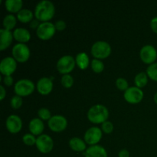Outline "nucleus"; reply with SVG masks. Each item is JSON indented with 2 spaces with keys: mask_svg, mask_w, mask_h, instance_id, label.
I'll use <instances>...</instances> for the list:
<instances>
[{
  "mask_svg": "<svg viewBox=\"0 0 157 157\" xmlns=\"http://www.w3.org/2000/svg\"><path fill=\"white\" fill-rule=\"evenodd\" d=\"M55 8L53 3L48 0H42L36 5L35 9V17L42 22L49 21L54 17Z\"/></svg>",
  "mask_w": 157,
  "mask_h": 157,
  "instance_id": "1",
  "label": "nucleus"
},
{
  "mask_svg": "<svg viewBox=\"0 0 157 157\" xmlns=\"http://www.w3.org/2000/svg\"><path fill=\"white\" fill-rule=\"evenodd\" d=\"M109 111L106 107L101 104H96L89 109L87 118L93 124H103L108 119Z\"/></svg>",
  "mask_w": 157,
  "mask_h": 157,
  "instance_id": "2",
  "label": "nucleus"
},
{
  "mask_svg": "<svg viewBox=\"0 0 157 157\" xmlns=\"http://www.w3.org/2000/svg\"><path fill=\"white\" fill-rule=\"evenodd\" d=\"M111 47L107 41H98L91 47V54L96 59H104L110 56Z\"/></svg>",
  "mask_w": 157,
  "mask_h": 157,
  "instance_id": "3",
  "label": "nucleus"
},
{
  "mask_svg": "<svg viewBox=\"0 0 157 157\" xmlns=\"http://www.w3.org/2000/svg\"><path fill=\"white\" fill-rule=\"evenodd\" d=\"M14 90L18 96H29L35 90V84L31 80L21 79L15 83Z\"/></svg>",
  "mask_w": 157,
  "mask_h": 157,
  "instance_id": "4",
  "label": "nucleus"
},
{
  "mask_svg": "<svg viewBox=\"0 0 157 157\" xmlns=\"http://www.w3.org/2000/svg\"><path fill=\"white\" fill-rule=\"evenodd\" d=\"M12 56L14 59L19 63L26 62L30 57V50L25 44L18 43L12 48Z\"/></svg>",
  "mask_w": 157,
  "mask_h": 157,
  "instance_id": "5",
  "label": "nucleus"
},
{
  "mask_svg": "<svg viewBox=\"0 0 157 157\" xmlns=\"http://www.w3.org/2000/svg\"><path fill=\"white\" fill-rule=\"evenodd\" d=\"M76 61L71 55H64L61 57L57 62V69L60 74L68 75L74 70Z\"/></svg>",
  "mask_w": 157,
  "mask_h": 157,
  "instance_id": "6",
  "label": "nucleus"
},
{
  "mask_svg": "<svg viewBox=\"0 0 157 157\" xmlns=\"http://www.w3.org/2000/svg\"><path fill=\"white\" fill-rule=\"evenodd\" d=\"M55 25L51 21H46V22H41L40 25L36 30V35L41 40H48L52 38L55 34Z\"/></svg>",
  "mask_w": 157,
  "mask_h": 157,
  "instance_id": "7",
  "label": "nucleus"
},
{
  "mask_svg": "<svg viewBox=\"0 0 157 157\" xmlns=\"http://www.w3.org/2000/svg\"><path fill=\"white\" fill-rule=\"evenodd\" d=\"M35 145L38 151L41 152V153L46 154V153H50L54 147V142L52 137H50L48 135L43 134L37 137Z\"/></svg>",
  "mask_w": 157,
  "mask_h": 157,
  "instance_id": "8",
  "label": "nucleus"
},
{
  "mask_svg": "<svg viewBox=\"0 0 157 157\" xmlns=\"http://www.w3.org/2000/svg\"><path fill=\"white\" fill-rule=\"evenodd\" d=\"M140 57L142 61L147 64H152L154 63L157 58V52L154 47L150 44L144 46L140 52Z\"/></svg>",
  "mask_w": 157,
  "mask_h": 157,
  "instance_id": "9",
  "label": "nucleus"
},
{
  "mask_svg": "<svg viewBox=\"0 0 157 157\" xmlns=\"http://www.w3.org/2000/svg\"><path fill=\"white\" fill-rule=\"evenodd\" d=\"M124 98L130 104H138L144 98V92L137 87H130L124 92Z\"/></svg>",
  "mask_w": 157,
  "mask_h": 157,
  "instance_id": "10",
  "label": "nucleus"
},
{
  "mask_svg": "<svg viewBox=\"0 0 157 157\" xmlns=\"http://www.w3.org/2000/svg\"><path fill=\"white\" fill-rule=\"evenodd\" d=\"M48 125L51 130L58 133L65 130L67 126V121L61 115H55L49 120Z\"/></svg>",
  "mask_w": 157,
  "mask_h": 157,
  "instance_id": "11",
  "label": "nucleus"
},
{
  "mask_svg": "<svg viewBox=\"0 0 157 157\" xmlns=\"http://www.w3.org/2000/svg\"><path fill=\"white\" fill-rule=\"evenodd\" d=\"M102 138V130L97 127H92L86 131L84 141L90 146L97 145Z\"/></svg>",
  "mask_w": 157,
  "mask_h": 157,
  "instance_id": "12",
  "label": "nucleus"
},
{
  "mask_svg": "<svg viewBox=\"0 0 157 157\" xmlns=\"http://www.w3.org/2000/svg\"><path fill=\"white\" fill-rule=\"evenodd\" d=\"M17 67V61L12 57H6L0 63V71L4 76H11Z\"/></svg>",
  "mask_w": 157,
  "mask_h": 157,
  "instance_id": "13",
  "label": "nucleus"
},
{
  "mask_svg": "<svg viewBox=\"0 0 157 157\" xmlns=\"http://www.w3.org/2000/svg\"><path fill=\"white\" fill-rule=\"evenodd\" d=\"M6 126L7 130L11 133H17L21 130L22 121L21 118L15 114L10 115L6 120Z\"/></svg>",
  "mask_w": 157,
  "mask_h": 157,
  "instance_id": "14",
  "label": "nucleus"
},
{
  "mask_svg": "<svg viewBox=\"0 0 157 157\" xmlns=\"http://www.w3.org/2000/svg\"><path fill=\"white\" fill-rule=\"evenodd\" d=\"M53 89V82L48 78H41L37 83V90L42 95H48Z\"/></svg>",
  "mask_w": 157,
  "mask_h": 157,
  "instance_id": "15",
  "label": "nucleus"
},
{
  "mask_svg": "<svg viewBox=\"0 0 157 157\" xmlns=\"http://www.w3.org/2000/svg\"><path fill=\"white\" fill-rule=\"evenodd\" d=\"M0 50L4 51L12 44L13 34L5 29H0Z\"/></svg>",
  "mask_w": 157,
  "mask_h": 157,
  "instance_id": "16",
  "label": "nucleus"
},
{
  "mask_svg": "<svg viewBox=\"0 0 157 157\" xmlns=\"http://www.w3.org/2000/svg\"><path fill=\"white\" fill-rule=\"evenodd\" d=\"M85 157H107V153L101 146H90L86 150Z\"/></svg>",
  "mask_w": 157,
  "mask_h": 157,
  "instance_id": "17",
  "label": "nucleus"
},
{
  "mask_svg": "<svg viewBox=\"0 0 157 157\" xmlns=\"http://www.w3.org/2000/svg\"><path fill=\"white\" fill-rule=\"evenodd\" d=\"M29 128L32 134L33 135H41L44 130V125L43 124L42 120L40 118H34L30 121L29 125Z\"/></svg>",
  "mask_w": 157,
  "mask_h": 157,
  "instance_id": "18",
  "label": "nucleus"
},
{
  "mask_svg": "<svg viewBox=\"0 0 157 157\" xmlns=\"http://www.w3.org/2000/svg\"><path fill=\"white\" fill-rule=\"evenodd\" d=\"M13 37L17 41L24 44L31 39V34L24 28H18L13 32Z\"/></svg>",
  "mask_w": 157,
  "mask_h": 157,
  "instance_id": "19",
  "label": "nucleus"
},
{
  "mask_svg": "<svg viewBox=\"0 0 157 157\" xmlns=\"http://www.w3.org/2000/svg\"><path fill=\"white\" fill-rule=\"evenodd\" d=\"M23 6V2L21 0H6L5 2L6 9L12 13H15L21 10Z\"/></svg>",
  "mask_w": 157,
  "mask_h": 157,
  "instance_id": "20",
  "label": "nucleus"
},
{
  "mask_svg": "<svg viewBox=\"0 0 157 157\" xmlns=\"http://www.w3.org/2000/svg\"><path fill=\"white\" fill-rule=\"evenodd\" d=\"M69 146L72 150L76 152H82L86 150L85 141L78 137L71 138L69 141Z\"/></svg>",
  "mask_w": 157,
  "mask_h": 157,
  "instance_id": "21",
  "label": "nucleus"
},
{
  "mask_svg": "<svg viewBox=\"0 0 157 157\" xmlns=\"http://www.w3.org/2000/svg\"><path fill=\"white\" fill-rule=\"evenodd\" d=\"M75 61H76V64L81 70H84L87 68L89 65V62H90L89 57L84 52H81V53L78 54L76 58H75Z\"/></svg>",
  "mask_w": 157,
  "mask_h": 157,
  "instance_id": "22",
  "label": "nucleus"
},
{
  "mask_svg": "<svg viewBox=\"0 0 157 157\" xmlns=\"http://www.w3.org/2000/svg\"><path fill=\"white\" fill-rule=\"evenodd\" d=\"M33 12L28 9H21L17 14V18H18V21L22 23H28L32 21L33 19Z\"/></svg>",
  "mask_w": 157,
  "mask_h": 157,
  "instance_id": "23",
  "label": "nucleus"
},
{
  "mask_svg": "<svg viewBox=\"0 0 157 157\" xmlns=\"http://www.w3.org/2000/svg\"><path fill=\"white\" fill-rule=\"evenodd\" d=\"M134 83L136 84V87H139V88H142L144 87L148 83V75L147 73L144 72H140V73L137 74L134 78Z\"/></svg>",
  "mask_w": 157,
  "mask_h": 157,
  "instance_id": "24",
  "label": "nucleus"
},
{
  "mask_svg": "<svg viewBox=\"0 0 157 157\" xmlns=\"http://www.w3.org/2000/svg\"><path fill=\"white\" fill-rule=\"evenodd\" d=\"M16 18L12 14H9L3 19V27L6 30L11 31L16 25Z\"/></svg>",
  "mask_w": 157,
  "mask_h": 157,
  "instance_id": "25",
  "label": "nucleus"
},
{
  "mask_svg": "<svg viewBox=\"0 0 157 157\" xmlns=\"http://www.w3.org/2000/svg\"><path fill=\"white\" fill-rule=\"evenodd\" d=\"M147 74L150 79L157 81V63H153L147 67Z\"/></svg>",
  "mask_w": 157,
  "mask_h": 157,
  "instance_id": "26",
  "label": "nucleus"
},
{
  "mask_svg": "<svg viewBox=\"0 0 157 157\" xmlns=\"http://www.w3.org/2000/svg\"><path fill=\"white\" fill-rule=\"evenodd\" d=\"M91 68L95 73H101V72H102L104 71V64L101 60L95 58V59L92 60Z\"/></svg>",
  "mask_w": 157,
  "mask_h": 157,
  "instance_id": "27",
  "label": "nucleus"
},
{
  "mask_svg": "<svg viewBox=\"0 0 157 157\" xmlns=\"http://www.w3.org/2000/svg\"><path fill=\"white\" fill-rule=\"evenodd\" d=\"M61 84L65 88H70L74 84V78L70 75H64L61 78Z\"/></svg>",
  "mask_w": 157,
  "mask_h": 157,
  "instance_id": "28",
  "label": "nucleus"
},
{
  "mask_svg": "<svg viewBox=\"0 0 157 157\" xmlns=\"http://www.w3.org/2000/svg\"><path fill=\"white\" fill-rule=\"evenodd\" d=\"M22 98H21V97L18 96V95L12 97L10 101L11 107L14 109H18L19 107H21V106L22 105Z\"/></svg>",
  "mask_w": 157,
  "mask_h": 157,
  "instance_id": "29",
  "label": "nucleus"
},
{
  "mask_svg": "<svg viewBox=\"0 0 157 157\" xmlns=\"http://www.w3.org/2000/svg\"><path fill=\"white\" fill-rule=\"evenodd\" d=\"M36 140L35 136L31 133H27V134L24 135L22 137L23 143L27 146H33L34 144H36Z\"/></svg>",
  "mask_w": 157,
  "mask_h": 157,
  "instance_id": "30",
  "label": "nucleus"
},
{
  "mask_svg": "<svg viewBox=\"0 0 157 157\" xmlns=\"http://www.w3.org/2000/svg\"><path fill=\"white\" fill-rule=\"evenodd\" d=\"M38 114L40 119L43 121H49L52 118L50 110L47 108H41L38 110Z\"/></svg>",
  "mask_w": 157,
  "mask_h": 157,
  "instance_id": "31",
  "label": "nucleus"
},
{
  "mask_svg": "<svg viewBox=\"0 0 157 157\" xmlns=\"http://www.w3.org/2000/svg\"><path fill=\"white\" fill-rule=\"evenodd\" d=\"M116 86L119 90H127L129 88L128 82L127 80L123 78H119L116 81Z\"/></svg>",
  "mask_w": 157,
  "mask_h": 157,
  "instance_id": "32",
  "label": "nucleus"
},
{
  "mask_svg": "<svg viewBox=\"0 0 157 157\" xmlns=\"http://www.w3.org/2000/svg\"><path fill=\"white\" fill-rule=\"evenodd\" d=\"M101 128H102V131L104 132L105 133H110L113 130V125L110 121H105L104 123H103L102 126H101Z\"/></svg>",
  "mask_w": 157,
  "mask_h": 157,
  "instance_id": "33",
  "label": "nucleus"
},
{
  "mask_svg": "<svg viewBox=\"0 0 157 157\" xmlns=\"http://www.w3.org/2000/svg\"><path fill=\"white\" fill-rule=\"evenodd\" d=\"M55 29L57 31H63L66 29V22L63 20H58L55 24Z\"/></svg>",
  "mask_w": 157,
  "mask_h": 157,
  "instance_id": "34",
  "label": "nucleus"
},
{
  "mask_svg": "<svg viewBox=\"0 0 157 157\" xmlns=\"http://www.w3.org/2000/svg\"><path fill=\"white\" fill-rule=\"evenodd\" d=\"M3 82L8 87H10L13 84V78L12 76H5L3 79Z\"/></svg>",
  "mask_w": 157,
  "mask_h": 157,
  "instance_id": "35",
  "label": "nucleus"
},
{
  "mask_svg": "<svg viewBox=\"0 0 157 157\" xmlns=\"http://www.w3.org/2000/svg\"><path fill=\"white\" fill-rule=\"evenodd\" d=\"M150 27H151L153 32L157 34V16L152 18L151 21H150Z\"/></svg>",
  "mask_w": 157,
  "mask_h": 157,
  "instance_id": "36",
  "label": "nucleus"
},
{
  "mask_svg": "<svg viewBox=\"0 0 157 157\" xmlns=\"http://www.w3.org/2000/svg\"><path fill=\"white\" fill-rule=\"evenodd\" d=\"M40 24H41V23H39V21H38V20H32L30 23V28L32 29H36L37 30V29H38V26L40 25Z\"/></svg>",
  "mask_w": 157,
  "mask_h": 157,
  "instance_id": "37",
  "label": "nucleus"
},
{
  "mask_svg": "<svg viewBox=\"0 0 157 157\" xmlns=\"http://www.w3.org/2000/svg\"><path fill=\"white\" fill-rule=\"evenodd\" d=\"M119 157H130V153L127 150H121L118 154Z\"/></svg>",
  "mask_w": 157,
  "mask_h": 157,
  "instance_id": "38",
  "label": "nucleus"
},
{
  "mask_svg": "<svg viewBox=\"0 0 157 157\" xmlns=\"http://www.w3.org/2000/svg\"><path fill=\"white\" fill-rule=\"evenodd\" d=\"M0 90H1V98H0V99H1V101H3L6 95V89L4 88V87H3L2 85H1L0 86Z\"/></svg>",
  "mask_w": 157,
  "mask_h": 157,
  "instance_id": "39",
  "label": "nucleus"
},
{
  "mask_svg": "<svg viewBox=\"0 0 157 157\" xmlns=\"http://www.w3.org/2000/svg\"><path fill=\"white\" fill-rule=\"evenodd\" d=\"M153 100H154V102L156 103V104H157V92H156V94H155L154 98H153Z\"/></svg>",
  "mask_w": 157,
  "mask_h": 157,
  "instance_id": "40",
  "label": "nucleus"
}]
</instances>
